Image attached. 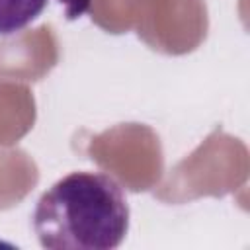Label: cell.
I'll list each match as a JSON object with an SVG mask.
<instances>
[{
  "label": "cell",
  "instance_id": "obj_1",
  "mask_svg": "<svg viewBox=\"0 0 250 250\" xmlns=\"http://www.w3.org/2000/svg\"><path fill=\"white\" fill-rule=\"evenodd\" d=\"M33 229L49 250H109L127 234L129 205L107 174L72 172L39 197Z\"/></svg>",
  "mask_w": 250,
  "mask_h": 250
},
{
  "label": "cell",
  "instance_id": "obj_2",
  "mask_svg": "<svg viewBox=\"0 0 250 250\" xmlns=\"http://www.w3.org/2000/svg\"><path fill=\"white\" fill-rule=\"evenodd\" d=\"M47 0H0V35H10L31 23Z\"/></svg>",
  "mask_w": 250,
  "mask_h": 250
},
{
  "label": "cell",
  "instance_id": "obj_3",
  "mask_svg": "<svg viewBox=\"0 0 250 250\" xmlns=\"http://www.w3.org/2000/svg\"><path fill=\"white\" fill-rule=\"evenodd\" d=\"M59 2L66 6V18L68 20L80 18L90 6V0H59Z\"/></svg>",
  "mask_w": 250,
  "mask_h": 250
}]
</instances>
